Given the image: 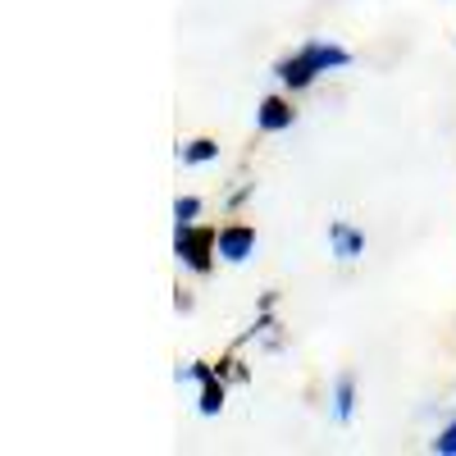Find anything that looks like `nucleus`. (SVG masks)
Returning <instances> with one entry per match:
<instances>
[{
	"instance_id": "nucleus-1",
	"label": "nucleus",
	"mask_w": 456,
	"mask_h": 456,
	"mask_svg": "<svg viewBox=\"0 0 456 456\" xmlns=\"http://www.w3.org/2000/svg\"><path fill=\"white\" fill-rule=\"evenodd\" d=\"M215 251H219V233H215V228L174 224V256H178L192 274H210V270H215Z\"/></svg>"
},
{
	"instance_id": "nucleus-2",
	"label": "nucleus",
	"mask_w": 456,
	"mask_h": 456,
	"mask_svg": "<svg viewBox=\"0 0 456 456\" xmlns=\"http://www.w3.org/2000/svg\"><path fill=\"white\" fill-rule=\"evenodd\" d=\"M251 251H256V228L251 224H224L219 228V260L242 265Z\"/></svg>"
},
{
	"instance_id": "nucleus-3",
	"label": "nucleus",
	"mask_w": 456,
	"mask_h": 456,
	"mask_svg": "<svg viewBox=\"0 0 456 456\" xmlns=\"http://www.w3.org/2000/svg\"><path fill=\"white\" fill-rule=\"evenodd\" d=\"M292 124H297V110H292L288 96H265L260 101V110H256V128L260 133H288Z\"/></svg>"
},
{
	"instance_id": "nucleus-4",
	"label": "nucleus",
	"mask_w": 456,
	"mask_h": 456,
	"mask_svg": "<svg viewBox=\"0 0 456 456\" xmlns=\"http://www.w3.org/2000/svg\"><path fill=\"white\" fill-rule=\"evenodd\" d=\"M274 78H279L288 92H306V87L320 78V69L297 51V55H288V60H279V64H274Z\"/></svg>"
},
{
	"instance_id": "nucleus-5",
	"label": "nucleus",
	"mask_w": 456,
	"mask_h": 456,
	"mask_svg": "<svg viewBox=\"0 0 456 456\" xmlns=\"http://www.w3.org/2000/svg\"><path fill=\"white\" fill-rule=\"evenodd\" d=\"M329 247H333V256H338V260H347V265H352V260L365 251V233H356L352 224L333 219V224H329Z\"/></svg>"
},
{
	"instance_id": "nucleus-6",
	"label": "nucleus",
	"mask_w": 456,
	"mask_h": 456,
	"mask_svg": "<svg viewBox=\"0 0 456 456\" xmlns=\"http://www.w3.org/2000/svg\"><path fill=\"white\" fill-rule=\"evenodd\" d=\"M301 55H306L320 73L347 69V64H352V51H342V46H333V42H306V46H301Z\"/></svg>"
},
{
	"instance_id": "nucleus-7",
	"label": "nucleus",
	"mask_w": 456,
	"mask_h": 456,
	"mask_svg": "<svg viewBox=\"0 0 456 456\" xmlns=\"http://www.w3.org/2000/svg\"><path fill=\"white\" fill-rule=\"evenodd\" d=\"M352 415H356V379L342 374L338 384H333V420L338 425H352Z\"/></svg>"
},
{
	"instance_id": "nucleus-8",
	"label": "nucleus",
	"mask_w": 456,
	"mask_h": 456,
	"mask_svg": "<svg viewBox=\"0 0 456 456\" xmlns=\"http://www.w3.org/2000/svg\"><path fill=\"white\" fill-rule=\"evenodd\" d=\"M215 156H219V142H210V137H197V142H187V146L178 151L183 165H210Z\"/></svg>"
},
{
	"instance_id": "nucleus-9",
	"label": "nucleus",
	"mask_w": 456,
	"mask_h": 456,
	"mask_svg": "<svg viewBox=\"0 0 456 456\" xmlns=\"http://www.w3.org/2000/svg\"><path fill=\"white\" fill-rule=\"evenodd\" d=\"M201 415H219L224 411V379H210V384H201Z\"/></svg>"
},
{
	"instance_id": "nucleus-10",
	"label": "nucleus",
	"mask_w": 456,
	"mask_h": 456,
	"mask_svg": "<svg viewBox=\"0 0 456 456\" xmlns=\"http://www.w3.org/2000/svg\"><path fill=\"white\" fill-rule=\"evenodd\" d=\"M197 215H201V201L197 197H178L174 201V224H197Z\"/></svg>"
},
{
	"instance_id": "nucleus-11",
	"label": "nucleus",
	"mask_w": 456,
	"mask_h": 456,
	"mask_svg": "<svg viewBox=\"0 0 456 456\" xmlns=\"http://www.w3.org/2000/svg\"><path fill=\"white\" fill-rule=\"evenodd\" d=\"M429 452H438V456H456V420H452V425H447L434 443H429Z\"/></svg>"
}]
</instances>
